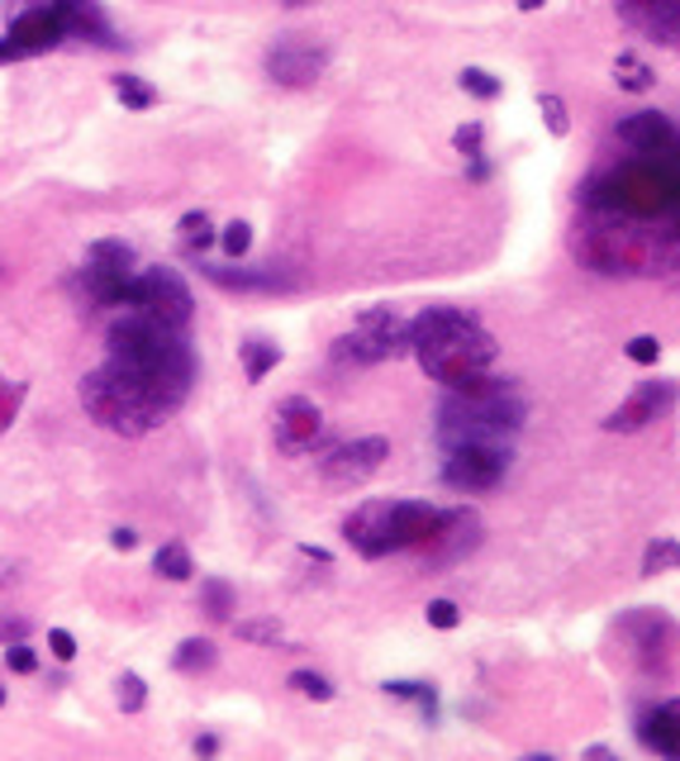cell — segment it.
<instances>
[{"label":"cell","instance_id":"60d3db41","mask_svg":"<svg viewBox=\"0 0 680 761\" xmlns=\"http://www.w3.org/2000/svg\"><path fill=\"white\" fill-rule=\"evenodd\" d=\"M20 638H29V618L0 614V647H6V643H20Z\"/></svg>","mask_w":680,"mask_h":761},{"label":"cell","instance_id":"d4e9b609","mask_svg":"<svg viewBox=\"0 0 680 761\" xmlns=\"http://www.w3.org/2000/svg\"><path fill=\"white\" fill-rule=\"evenodd\" d=\"M153 571L163 581H191L196 576V562H191V552H186V543H163L153 552Z\"/></svg>","mask_w":680,"mask_h":761},{"label":"cell","instance_id":"cb8c5ba5","mask_svg":"<svg viewBox=\"0 0 680 761\" xmlns=\"http://www.w3.org/2000/svg\"><path fill=\"white\" fill-rule=\"evenodd\" d=\"M215 661H219V653L210 638H186L177 653H171V666H177L181 676H200V671H210Z\"/></svg>","mask_w":680,"mask_h":761},{"label":"cell","instance_id":"603a6c76","mask_svg":"<svg viewBox=\"0 0 680 761\" xmlns=\"http://www.w3.org/2000/svg\"><path fill=\"white\" fill-rule=\"evenodd\" d=\"M671 571H680V543L671 533H661L642 548V576H671Z\"/></svg>","mask_w":680,"mask_h":761},{"label":"cell","instance_id":"ba28073f","mask_svg":"<svg viewBox=\"0 0 680 761\" xmlns=\"http://www.w3.org/2000/svg\"><path fill=\"white\" fill-rule=\"evenodd\" d=\"M67 39H72L67 14H62L53 0H29V6L10 20L6 34H0V67L39 58V53H53V48H62Z\"/></svg>","mask_w":680,"mask_h":761},{"label":"cell","instance_id":"52a82bcc","mask_svg":"<svg viewBox=\"0 0 680 761\" xmlns=\"http://www.w3.org/2000/svg\"><path fill=\"white\" fill-rule=\"evenodd\" d=\"M124 310H138V314H148V320L181 329V333H191V324H196V295L177 267H144V272H134Z\"/></svg>","mask_w":680,"mask_h":761},{"label":"cell","instance_id":"8992f818","mask_svg":"<svg viewBox=\"0 0 680 761\" xmlns=\"http://www.w3.org/2000/svg\"><path fill=\"white\" fill-rule=\"evenodd\" d=\"M409 353V320H400L390 305H372L357 314L353 333L334 338V362L343 367H381Z\"/></svg>","mask_w":680,"mask_h":761},{"label":"cell","instance_id":"7bdbcfd3","mask_svg":"<svg viewBox=\"0 0 680 761\" xmlns=\"http://www.w3.org/2000/svg\"><path fill=\"white\" fill-rule=\"evenodd\" d=\"M300 557L320 562V566H334V552H324V548H314V543H300Z\"/></svg>","mask_w":680,"mask_h":761},{"label":"cell","instance_id":"f6af8a7d","mask_svg":"<svg viewBox=\"0 0 680 761\" xmlns=\"http://www.w3.org/2000/svg\"><path fill=\"white\" fill-rule=\"evenodd\" d=\"M514 6H519V10H524V14H533V10H543V6H547V0H514Z\"/></svg>","mask_w":680,"mask_h":761},{"label":"cell","instance_id":"4316f807","mask_svg":"<svg viewBox=\"0 0 680 761\" xmlns=\"http://www.w3.org/2000/svg\"><path fill=\"white\" fill-rule=\"evenodd\" d=\"M181 248H186V258H200L205 248H215V225H210V215L205 210H191V215H181Z\"/></svg>","mask_w":680,"mask_h":761},{"label":"cell","instance_id":"4dcf8cb0","mask_svg":"<svg viewBox=\"0 0 680 761\" xmlns=\"http://www.w3.org/2000/svg\"><path fill=\"white\" fill-rule=\"evenodd\" d=\"M457 86H462L467 95H477V101H500V95H504V82L495 72H485V67H462V72H457Z\"/></svg>","mask_w":680,"mask_h":761},{"label":"cell","instance_id":"9c48e42d","mask_svg":"<svg viewBox=\"0 0 680 761\" xmlns=\"http://www.w3.org/2000/svg\"><path fill=\"white\" fill-rule=\"evenodd\" d=\"M442 486L457 490V496H485L504 481L514 452L510 442H457V448H442Z\"/></svg>","mask_w":680,"mask_h":761},{"label":"cell","instance_id":"836d02e7","mask_svg":"<svg viewBox=\"0 0 680 761\" xmlns=\"http://www.w3.org/2000/svg\"><path fill=\"white\" fill-rule=\"evenodd\" d=\"M24 395H29V386H24V380H10V376H0V434H10V424L20 419V409H24Z\"/></svg>","mask_w":680,"mask_h":761},{"label":"cell","instance_id":"74e56055","mask_svg":"<svg viewBox=\"0 0 680 761\" xmlns=\"http://www.w3.org/2000/svg\"><path fill=\"white\" fill-rule=\"evenodd\" d=\"M423 618H429V628L452 633L457 624H462V605H457V600H429V609H423Z\"/></svg>","mask_w":680,"mask_h":761},{"label":"cell","instance_id":"bcb514c9","mask_svg":"<svg viewBox=\"0 0 680 761\" xmlns=\"http://www.w3.org/2000/svg\"><path fill=\"white\" fill-rule=\"evenodd\" d=\"M276 6H314V0H276Z\"/></svg>","mask_w":680,"mask_h":761},{"label":"cell","instance_id":"ab89813d","mask_svg":"<svg viewBox=\"0 0 680 761\" xmlns=\"http://www.w3.org/2000/svg\"><path fill=\"white\" fill-rule=\"evenodd\" d=\"M49 653L57 657V661H72L76 657V638L67 628H49Z\"/></svg>","mask_w":680,"mask_h":761},{"label":"cell","instance_id":"f35d334b","mask_svg":"<svg viewBox=\"0 0 680 761\" xmlns=\"http://www.w3.org/2000/svg\"><path fill=\"white\" fill-rule=\"evenodd\" d=\"M6 666H10L14 676H34V671H39V653L29 647V638L6 643Z\"/></svg>","mask_w":680,"mask_h":761},{"label":"cell","instance_id":"8d00e7d4","mask_svg":"<svg viewBox=\"0 0 680 761\" xmlns=\"http://www.w3.org/2000/svg\"><path fill=\"white\" fill-rule=\"evenodd\" d=\"M624 357L632 362V367H657L661 362V338L657 333H638V338L624 343Z\"/></svg>","mask_w":680,"mask_h":761},{"label":"cell","instance_id":"44dd1931","mask_svg":"<svg viewBox=\"0 0 680 761\" xmlns=\"http://www.w3.org/2000/svg\"><path fill=\"white\" fill-rule=\"evenodd\" d=\"M239 357H243V376L258 386V380H266V376L281 367V343L262 338V333H252V338L239 343Z\"/></svg>","mask_w":680,"mask_h":761},{"label":"cell","instance_id":"5bb4252c","mask_svg":"<svg viewBox=\"0 0 680 761\" xmlns=\"http://www.w3.org/2000/svg\"><path fill=\"white\" fill-rule=\"evenodd\" d=\"M481 533H485L481 514L467 510V504H452V510H442L433 538L423 543V557H429V566H452V562H462L467 552L481 548Z\"/></svg>","mask_w":680,"mask_h":761},{"label":"cell","instance_id":"e0dca14e","mask_svg":"<svg viewBox=\"0 0 680 761\" xmlns=\"http://www.w3.org/2000/svg\"><path fill=\"white\" fill-rule=\"evenodd\" d=\"M638 742L657 757H680V700H657L638 713Z\"/></svg>","mask_w":680,"mask_h":761},{"label":"cell","instance_id":"f546056e","mask_svg":"<svg viewBox=\"0 0 680 761\" xmlns=\"http://www.w3.org/2000/svg\"><path fill=\"white\" fill-rule=\"evenodd\" d=\"M381 690H386V695H395V700L419 705V709H423V719H433V713H438V695H433V686H423V680H386Z\"/></svg>","mask_w":680,"mask_h":761},{"label":"cell","instance_id":"2e32d148","mask_svg":"<svg viewBox=\"0 0 680 761\" xmlns=\"http://www.w3.org/2000/svg\"><path fill=\"white\" fill-rule=\"evenodd\" d=\"M667 628H676L667 614H657V609H642V614H628L624 618V638L632 643L628 653H632V661L642 666V671H667V661H671V653L680 647V638H667L661 643V633Z\"/></svg>","mask_w":680,"mask_h":761},{"label":"cell","instance_id":"484cf974","mask_svg":"<svg viewBox=\"0 0 680 761\" xmlns=\"http://www.w3.org/2000/svg\"><path fill=\"white\" fill-rule=\"evenodd\" d=\"M233 605H239V595H233L229 581H219V576H205L200 581V609L210 614L215 624H224V618L233 614Z\"/></svg>","mask_w":680,"mask_h":761},{"label":"cell","instance_id":"7a4b0ae2","mask_svg":"<svg viewBox=\"0 0 680 761\" xmlns=\"http://www.w3.org/2000/svg\"><path fill=\"white\" fill-rule=\"evenodd\" d=\"M409 357L442 390H467L495 372L500 343L481 324V314L462 305H429L409 320Z\"/></svg>","mask_w":680,"mask_h":761},{"label":"cell","instance_id":"30bf717a","mask_svg":"<svg viewBox=\"0 0 680 761\" xmlns=\"http://www.w3.org/2000/svg\"><path fill=\"white\" fill-rule=\"evenodd\" d=\"M386 457H390V438H381V434H367V438H353V442H324L320 476L328 486L357 490L386 467Z\"/></svg>","mask_w":680,"mask_h":761},{"label":"cell","instance_id":"d6986e66","mask_svg":"<svg viewBox=\"0 0 680 761\" xmlns=\"http://www.w3.org/2000/svg\"><path fill=\"white\" fill-rule=\"evenodd\" d=\"M24 6H29V0H24ZM53 6L67 14L72 39H86V43H96V48H115V29H109L101 0H53Z\"/></svg>","mask_w":680,"mask_h":761},{"label":"cell","instance_id":"ac0fdd59","mask_svg":"<svg viewBox=\"0 0 680 761\" xmlns=\"http://www.w3.org/2000/svg\"><path fill=\"white\" fill-rule=\"evenodd\" d=\"M614 134H619V143L628 153H657L676 138V124L661 115V110H632V115L619 119V129Z\"/></svg>","mask_w":680,"mask_h":761},{"label":"cell","instance_id":"83f0119b","mask_svg":"<svg viewBox=\"0 0 680 761\" xmlns=\"http://www.w3.org/2000/svg\"><path fill=\"white\" fill-rule=\"evenodd\" d=\"M233 633H239L243 643H252V647H281V643H286V628H281L276 618H239Z\"/></svg>","mask_w":680,"mask_h":761},{"label":"cell","instance_id":"7402d4cb","mask_svg":"<svg viewBox=\"0 0 680 761\" xmlns=\"http://www.w3.org/2000/svg\"><path fill=\"white\" fill-rule=\"evenodd\" d=\"M109 91H115V101L124 110H134V115H144V110H153L163 95H157V86L148 82V76H134V72H119L109 76Z\"/></svg>","mask_w":680,"mask_h":761},{"label":"cell","instance_id":"8fae6325","mask_svg":"<svg viewBox=\"0 0 680 761\" xmlns=\"http://www.w3.org/2000/svg\"><path fill=\"white\" fill-rule=\"evenodd\" d=\"M262 67H266V76H272L276 86L305 91V86H314L328 72V48L314 43L310 34H281L262 53Z\"/></svg>","mask_w":680,"mask_h":761},{"label":"cell","instance_id":"ee69618b","mask_svg":"<svg viewBox=\"0 0 680 761\" xmlns=\"http://www.w3.org/2000/svg\"><path fill=\"white\" fill-rule=\"evenodd\" d=\"M196 752H200V757H215V752H219V738H210V733L196 738Z\"/></svg>","mask_w":680,"mask_h":761},{"label":"cell","instance_id":"d6a6232c","mask_svg":"<svg viewBox=\"0 0 680 761\" xmlns=\"http://www.w3.org/2000/svg\"><path fill=\"white\" fill-rule=\"evenodd\" d=\"M215 243L224 248L229 262H239V258H248V252H252V225H248V219H233V225H224L215 233Z\"/></svg>","mask_w":680,"mask_h":761},{"label":"cell","instance_id":"f1b7e54d","mask_svg":"<svg viewBox=\"0 0 680 761\" xmlns=\"http://www.w3.org/2000/svg\"><path fill=\"white\" fill-rule=\"evenodd\" d=\"M537 115H543V124H547L552 138H572V110H566L562 95L537 91Z\"/></svg>","mask_w":680,"mask_h":761},{"label":"cell","instance_id":"9a60e30c","mask_svg":"<svg viewBox=\"0 0 680 761\" xmlns=\"http://www.w3.org/2000/svg\"><path fill=\"white\" fill-rule=\"evenodd\" d=\"M676 400H680V386H676V380H661V376H657V380H642V386L632 390L628 400L605 419V434H638V428H647L652 419L667 415Z\"/></svg>","mask_w":680,"mask_h":761},{"label":"cell","instance_id":"6da1fadb","mask_svg":"<svg viewBox=\"0 0 680 761\" xmlns=\"http://www.w3.org/2000/svg\"><path fill=\"white\" fill-rule=\"evenodd\" d=\"M105 357L115 362L119 372H129L167 415H177V409L191 400L200 367H196V347L181 329H167L138 310H124L119 320L105 329Z\"/></svg>","mask_w":680,"mask_h":761},{"label":"cell","instance_id":"d590c367","mask_svg":"<svg viewBox=\"0 0 680 761\" xmlns=\"http://www.w3.org/2000/svg\"><path fill=\"white\" fill-rule=\"evenodd\" d=\"M115 705L124 709V713H138L148 705V686H144V676H134V671H124L119 680H115Z\"/></svg>","mask_w":680,"mask_h":761},{"label":"cell","instance_id":"7c38bea8","mask_svg":"<svg viewBox=\"0 0 680 761\" xmlns=\"http://www.w3.org/2000/svg\"><path fill=\"white\" fill-rule=\"evenodd\" d=\"M272 438L286 457H305V452H320L328 442V419L324 409L310 400V395H286L276 409H272Z\"/></svg>","mask_w":680,"mask_h":761},{"label":"cell","instance_id":"b9f144b4","mask_svg":"<svg viewBox=\"0 0 680 761\" xmlns=\"http://www.w3.org/2000/svg\"><path fill=\"white\" fill-rule=\"evenodd\" d=\"M109 548H115V552H134L138 548V533L134 529H115V533H109Z\"/></svg>","mask_w":680,"mask_h":761},{"label":"cell","instance_id":"e575fe53","mask_svg":"<svg viewBox=\"0 0 680 761\" xmlns=\"http://www.w3.org/2000/svg\"><path fill=\"white\" fill-rule=\"evenodd\" d=\"M452 148L467 157V163H477V157H485V124L481 119H467L452 129Z\"/></svg>","mask_w":680,"mask_h":761},{"label":"cell","instance_id":"1f68e13d","mask_svg":"<svg viewBox=\"0 0 680 761\" xmlns=\"http://www.w3.org/2000/svg\"><path fill=\"white\" fill-rule=\"evenodd\" d=\"M286 686L295 690V695H305V700H314V705H328L338 695V686L328 680L324 671H291V680Z\"/></svg>","mask_w":680,"mask_h":761},{"label":"cell","instance_id":"4fadbf2b","mask_svg":"<svg viewBox=\"0 0 680 761\" xmlns=\"http://www.w3.org/2000/svg\"><path fill=\"white\" fill-rule=\"evenodd\" d=\"M196 272L219 285V291H239V295H291L300 291V277H291L286 267H276V262H262V267H243L239 262H205L196 258Z\"/></svg>","mask_w":680,"mask_h":761},{"label":"cell","instance_id":"ffe728a7","mask_svg":"<svg viewBox=\"0 0 680 761\" xmlns=\"http://www.w3.org/2000/svg\"><path fill=\"white\" fill-rule=\"evenodd\" d=\"M614 86L628 91V95H647L657 86V67L647 62L642 53H632V48H624L619 58H614Z\"/></svg>","mask_w":680,"mask_h":761},{"label":"cell","instance_id":"277c9868","mask_svg":"<svg viewBox=\"0 0 680 761\" xmlns=\"http://www.w3.org/2000/svg\"><path fill=\"white\" fill-rule=\"evenodd\" d=\"M438 519L442 510L429 500H362L343 519V543L357 548L367 562H381L390 552H423Z\"/></svg>","mask_w":680,"mask_h":761},{"label":"cell","instance_id":"3957f363","mask_svg":"<svg viewBox=\"0 0 680 761\" xmlns=\"http://www.w3.org/2000/svg\"><path fill=\"white\" fill-rule=\"evenodd\" d=\"M529 419V400L519 390V380L495 376L467 390H442L438 400V442L457 448V442H510Z\"/></svg>","mask_w":680,"mask_h":761},{"label":"cell","instance_id":"7dc6e473","mask_svg":"<svg viewBox=\"0 0 680 761\" xmlns=\"http://www.w3.org/2000/svg\"><path fill=\"white\" fill-rule=\"evenodd\" d=\"M6 700H10V695H6V686H0V709H6Z\"/></svg>","mask_w":680,"mask_h":761},{"label":"cell","instance_id":"5b68a950","mask_svg":"<svg viewBox=\"0 0 680 761\" xmlns=\"http://www.w3.org/2000/svg\"><path fill=\"white\" fill-rule=\"evenodd\" d=\"M76 395H82L86 419L101 424L105 434H119V438H144V434H153V428H163L171 419L167 409L157 405L129 372H119L109 357L101 362L96 372L82 376Z\"/></svg>","mask_w":680,"mask_h":761}]
</instances>
